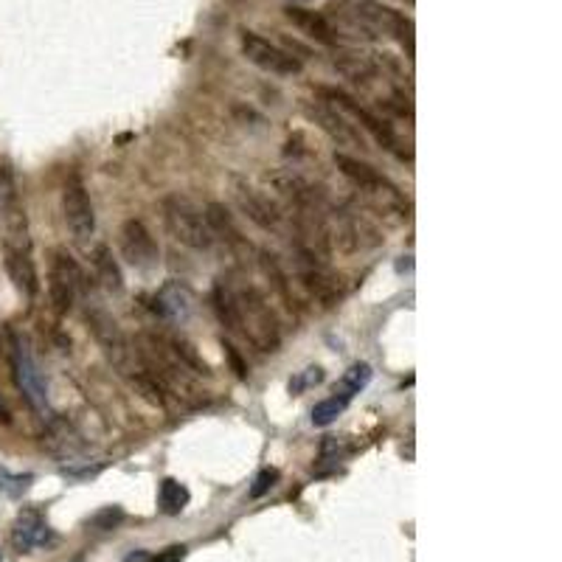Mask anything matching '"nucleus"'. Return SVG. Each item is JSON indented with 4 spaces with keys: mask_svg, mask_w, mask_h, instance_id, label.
<instances>
[{
    "mask_svg": "<svg viewBox=\"0 0 562 562\" xmlns=\"http://www.w3.org/2000/svg\"><path fill=\"white\" fill-rule=\"evenodd\" d=\"M233 292V307H236V320H240V330L261 349V351H276L281 335H279V323L271 310V304L264 301V295L256 292L253 287H236L231 284Z\"/></svg>",
    "mask_w": 562,
    "mask_h": 562,
    "instance_id": "nucleus-1",
    "label": "nucleus"
},
{
    "mask_svg": "<svg viewBox=\"0 0 562 562\" xmlns=\"http://www.w3.org/2000/svg\"><path fill=\"white\" fill-rule=\"evenodd\" d=\"M166 231L174 236L177 242L192 248V251H209L217 236L212 233V225L205 220V212H200L189 197L169 194L161 202Z\"/></svg>",
    "mask_w": 562,
    "mask_h": 562,
    "instance_id": "nucleus-2",
    "label": "nucleus"
},
{
    "mask_svg": "<svg viewBox=\"0 0 562 562\" xmlns=\"http://www.w3.org/2000/svg\"><path fill=\"white\" fill-rule=\"evenodd\" d=\"M82 290H84V273L76 264V259L65 251H56L51 259V271H48V295H51L54 310L59 315L71 312Z\"/></svg>",
    "mask_w": 562,
    "mask_h": 562,
    "instance_id": "nucleus-3",
    "label": "nucleus"
},
{
    "mask_svg": "<svg viewBox=\"0 0 562 562\" xmlns=\"http://www.w3.org/2000/svg\"><path fill=\"white\" fill-rule=\"evenodd\" d=\"M335 166L349 177V181L354 186H360L377 205H382V209H391V205H397V209H402L405 200L402 194L382 177L377 169H371L369 163H360L358 158L351 155H343V153H335Z\"/></svg>",
    "mask_w": 562,
    "mask_h": 562,
    "instance_id": "nucleus-4",
    "label": "nucleus"
},
{
    "mask_svg": "<svg viewBox=\"0 0 562 562\" xmlns=\"http://www.w3.org/2000/svg\"><path fill=\"white\" fill-rule=\"evenodd\" d=\"M63 217H65L68 231L74 233V240L84 242L94 236V231H96L94 202H91V194H87L79 174H71L63 186Z\"/></svg>",
    "mask_w": 562,
    "mask_h": 562,
    "instance_id": "nucleus-5",
    "label": "nucleus"
},
{
    "mask_svg": "<svg viewBox=\"0 0 562 562\" xmlns=\"http://www.w3.org/2000/svg\"><path fill=\"white\" fill-rule=\"evenodd\" d=\"M242 54L251 65L268 71L273 76H295L301 74V59L292 56L290 51L279 48L276 43L264 40L253 32H242Z\"/></svg>",
    "mask_w": 562,
    "mask_h": 562,
    "instance_id": "nucleus-6",
    "label": "nucleus"
},
{
    "mask_svg": "<svg viewBox=\"0 0 562 562\" xmlns=\"http://www.w3.org/2000/svg\"><path fill=\"white\" fill-rule=\"evenodd\" d=\"M12 369H15V380H17V389L23 391V397L28 399L35 410H45L48 408V391H45V380L32 358V349L23 338H17L12 332Z\"/></svg>",
    "mask_w": 562,
    "mask_h": 562,
    "instance_id": "nucleus-7",
    "label": "nucleus"
},
{
    "mask_svg": "<svg viewBox=\"0 0 562 562\" xmlns=\"http://www.w3.org/2000/svg\"><path fill=\"white\" fill-rule=\"evenodd\" d=\"M323 96H327L330 99V104H335L343 115H351L354 118V122H358V127H363L366 133H371L374 138H377V143H382V146H386V150L389 153H394L397 158H410V153L408 150H402V141L397 138V133L389 127V124H382L380 122V118L377 115H371L366 107H360L358 102H354L351 96H346L343 91H330V87H327V91H323Z\"/></svg>",
    "mask_w": 562,
    "mask_h": 562,
    "instance_id": "nucleus-8",
    "label": "nucleus"
},
{
    "mask_svg": "<svg viewBox=\"0 0 562 562\" xmlns=\"http://www.w3.org/2000/svg\"><path fill=\"white\" fill-rule=\"evenodd\" d=\"M231 192H233V200L240 202V209L245 212V217L251 222H256L264 231H279L281 214H279V209L268 194L259 192L251 181H245V177H240V174H231Z\"/></svg>",
    "mask_w": 562,
    "mask_h": 562,
    "instance_id": "nucleus-9",
    "label": "nucleus"
},
{
    "mask_svg": "<svg viewBox=\"0 0 562 562\" xmlns=\"http://www.w3.org/2000/svg\"><path fill=\"white\" fill-rule=\"evenodd\" d=\"M118 236H122V253L135 271L150 273L161 264V248L155 242L153 231L146 228L141 220H127Z\"/></svg>",
    "mask_w": 562,
    "mask_h": 562,
    "instance_id": "nucleus-10",
    "label": "nucleus"
},
{
    "mask_svg": "<svg viewBox=\"0 0 562 562\" xmlns=\"http://www.w3.org/2000/svg\"><path fill=\"white\" fill-rule=\"evenodd\" d=\"M155 312L163 318V320H172V323H186L192 320V315L197 312V299L194 292L186 281H177V279H169L158 292H155Z\"/></svg>",
    "mask_w": 562,
    "mask_h": 562,
    "instance_id": "nucleus-11",
    "label": "nucleus"
},
{
    "mask_svg": "<svg viewBox=\"0 0 562 562\" xmlns=\"http://www.w3.org/2000/svg\"><path fill=\"white\" fill-rule=\"evenodd\" d=\"M4 264H6L12 284L25 295V299H37L40 279H37V268H35L32 251H28V242H6Z\"/></svg>",
    "mask_w": 562,
    "mask_h": 562,
    "instance_id": "nucleus-12",
    "label": "nucleus"
},
{
    "mask_svg": "<svg viewBox=\"0 0 562 562\" xmlns=\"http://www.w3.org/2000/svg\"><path fill=\"white\" fill-rule=\"evenodd\" d=\"M310 118L312 122L327 133L332 141H338L340 146H363V135H360V127L358 124H349L346 122V115L330 104V102H315L307 107Z\"/></svg>",
    "mask_w": 562,
    "mask_h": 562,
    "instance_id": "nucleus-13",
    "label": "nucleus"
},
{
    "mask_svg": "<svg viewBox=\"0 0 562 562\" xmlns=\"http://www.w3.org/2000/svg\"><path fill=\"white\" fill-rule=\"evenodd\" d=\"M51 540V531H48V523L43 518L40 509L28 507L17 515L15 520V528H12V543L20 554H28L37 546H45Z\"/></svg>",
    "mask_w": 562,
    "mask_h": 562,
    "instance_id": "nucleus-14",
    "label": "nucleus"
},
{
    "mask_svg": "<svg viewBox=\"0 0 562 562\" xmlns=\"http://www.w3.org/2000/svg\"><path fill=\"white\" fill-rule=\"evenodd\" d=\"M287 17L292 20V25H299L307 37H312L320 45H332L335 43V28L330 25V20L312 12V9H301V6H290Z\"/></svg>",
    "mask_w": 562,
    "mask_h": 562,
    "instance_id": "nucleus-15",
    "label": "nucleus"
},
{
    "mask_svg": "<svg viewBox=\"0 0 562 562\" xmlns=\"http://www.w3.org/2000/svg\"><path fill=\"white\" fill-rule=\"evenodd\" d=\"M94 268H96V279L102 281V287L107 292H122L124 290V279H122V268L113 256V251L107 245H99L94 253Z\"/></svg>",
    "mask_w": 562,
    "mask_h": 562,
    "instance_id": "nucleus-16",
    "label": "nucleus"
},
{
    "mask_svg": "<svg viewBox=\"0 0 562 562\" xmlns=\"http://www.w3.org/2000/svg\"><path fill=\"white\" fill-rule=\"evenodd\" d=\"M205 220H209V225H212V233L220 236V240H225L231 248L245 245V240L240 236V231H236V225H233V220H231V214H228V209L222 202H209V209H205Z\"/></svg>",
    "mask_w": 562,
    "mask_h": 562,
    "instance_id": "nucleus-17",
    "label": "nucleus"
},
{
    "mask_svg": "<svg viewBox=\"0 0 562 562\" xmlns=\"http://www.w3.org/2000/svg\"><path fill=\"white\" fill-rule=\"evenodd\" d=\"M371 377H374V371H371V366L369 363H351L346 371H343V377H340V382H338V389H335V394H340L343 399H354V394H360L363 389H369V382H371Z\"/></svg>",
    "mask_w": 562,
    "mask_h": 562,
    "instance_id": "nucleus-18",
    "label": "nucleus"
},
{
    "mask_svg": "<svg viewBox=\"0 0 562 562\" xmlns=\"http://www.w3.org/2000/svg\"><path fill=\"white\" fill-rule=\"evenodd\" d=\"M158 504H161L163 515H181L186 509V504H189V489L181 481L163 478L161 489H158Z\"/></svg>",
    "mask_w": 562,
    "mask_h": 562,
    "instance_id": "nucleus-19",
    "label": "nucleus"
},
{
    "mask_svg": "<svg viewBox=\"0 0 562 562\" xmlns=\"http://www.w3.org/2000/svg\"><path fill=\"white\" fill-rule=\"evenodd\" d=\"M335 68H338L343 76L354 79V82H366V79L374 76V65L369 63V56H360V54L338 56V59H335Z\"/></svg>",
    "mask_w": 562,
    "mask_h": 562,
    "instance_id": "nucleus-20",
    "label": "nucleus"
},
{
    "mask_svg": "<svg viewBox=\"0 0 562 562\" xmlns=\"http://www.w3.org/2000/svg\"><path fill=\"white\" fill-rule=\"evenodd\" d=\"M17 212H20V200H17L15 174L6 166H0V217L9 220Z\"/></svg>",
    "mask_w": 562,
    "mask_h": 562,
    "instance_id": "nucleus-21",
    "label": "nucleus"
},
{
    "mask_svg": "<svg viewBox=\"0 0 562 562\" xmlns=\"http://www.w3.org/2000/svg\"><path fill=\"white\" fill-rule=\"evenodd\" d=\"M346 405H349V399H343L340 394H335V397H330V399H320L315 408H312V425L315 428H327V425H332L340 413L346 410Z\"/></svg>",
    "mask_w": 562,
    "mask_h": 562,
    "instance_id": "nucleus-22",
    "label": "nucleus"
},
{
    "mask_svg": "<svg viewBox=\"0 0 562 562\" xmlns=\"http://www.w3.org/2000/svg\"><path fill=\"white\" fill-rule=\"evenodd\" d=\"M318 382H323V369L320 366H310L295 380H290V394H304L312 386H318Z\"/></svg>",
    "mask_w": 562,
    "mask_h": 562,
    "instance_id": "nucleus-23",
    "label": "nucleus"
},
{
    "mask_svg": "<svg viewBox=\"0 0 562 562\" xmlns=\"http://www.w3.org/2000/svg\"><path fill=\"white\" fill-rule=\"evenodd\" d=\"M35 481V476H12L9 469H4L0 467V489H4L6 495H12V498H17V495H23L25 489H28V484Z\"/></svg>",
    "mask_w": 562,
    "mask_h": 562,
    "instance_id": "nucleus-24",
    "label": "nucleus"
},
{
    "mask_svg": "<svg viewBox=\"0 0 562 562\" xmlns=\"http://www.w3.org/2000/svg\"><path fill=\"white\" fill-rule=\"evenodd\" d=\"M349 456V448L343 445V441H338L335 436H330L327 441H323L320 445V458L318 461H323V464H332V467H338L343 458Z\"/></svg>",
    "mask_w": 562,
    "mask_h": 562,
    "instance_id": "nucleus-25",
    "label": "nucleus"
},
{
    "mask_svg": "<svg viewBox=\"0 0 562 562\" xmlns=\"http://www.w3.org/2000/svg\"><path fill=\"white\" fill-rule=\"evenodd\" d=\"M276 481H279L276 469H261L259 476H256V481H253V487H251V498H261L264 492H271Z\"/></svg>",
    "mask_w": 562,
    "mask_h": 562,
    "instance_id": "nucleus-26",
    "label": "nucleus"
},
{
    "mask_svg": "<svg viewBox=\"0 0 562 562\" xmlns=\"http://www.w3.org/2000/svg\"><path fill=\"white\" fill-rule=\"evenodd\" d=\"M122 518H124V512L122 509H104V512H99L94 520H91V526L94 528H99V531H110V528H115L118 523H122Z\"/></svg>",
    "mask_w": 562,
    "mask_h": 562,
    "instance_id": "nucleus-27",
    "label": "nucleus"
},
{
    "mask_svg": "<svg viewBox=\"0 0 562 562\" xmlns=\"http://www.w3.org/2000/svg\"><path fill=\"white\" fill-rule=\"evenodd\" d=\"M186 557V546H169L166 551L155 554L150 562H181Z\"/></svg>",
    "mask_w": 562,
    "mask_h": 562,
    "instance_id": "nucleus-28",
    "label": "nucleus"
},
{
    "mask_svg": "<svg viewBox=\"0 0 562 562\" xmlns=\"http://www.w3.org/2000/svg\"><path fill=\"white\" fill-rule=\"evenodd\" d=\"M225 351H228V358H231V363H233L236 374H240V377H245L248 371H245V366H242V360H240V354L233 351V346H231V343H225Z\"/></svg>",
    "mask_w": 562,
    "mask_h": 562,
    "instance_id": "nucleus-29",
    "label": "nucleus"
},
{
    "mask_svg": "<svg viewBox=\"0 0 562 562\" xmlns=\"http://www.w3.org/2000/svg\"><path fill=\"white\" fill-rule=\"evenodd\" d=\"M0 422H9V410H6L4 399H0Z\"/></svg>",
    "mask_w": 562,
    "mask_h": 562,
    "instance_id": "nucleus-30",
    "label": "nucleus"
},
{
    "mask_svg": "<svg viewBox=\"0 0 562 562\" xmlns=\"http://www.w3.org/2000/svg\"><path fill=\"white\" fill-rule=\"evenodd\" d=\"M0 562H4V557H0Z\"/></svg>",
    "mask_w": 562,
    "mask_h": 562,
    "instance_id": "nucleus-31",
    "label": "nucleus"
}]
</instances>
